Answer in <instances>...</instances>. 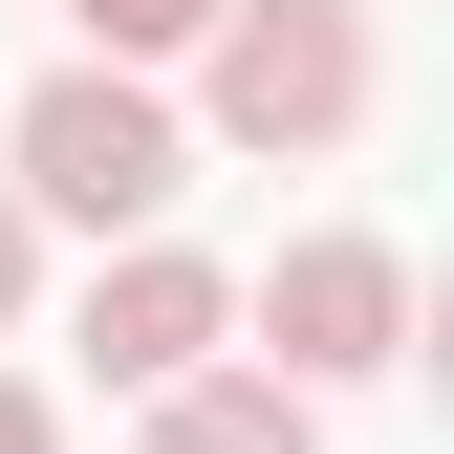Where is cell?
<instances>
[{
    "instance_id": "cell-2",
    "label": "cell",
    "mask_w": 454,
    "mask_h": 454,
    "mask_svg": "<svg viewBox=\"0 0 454 454\" xmlns=\"http://www.w3.org/2000/svg\"><path fill=\"white\" fill-rule=\"evenodd\" d=\"M216 152H347L368 130V0H216Z\"/></svg>"
},
{
    "instance_id": "cell-4",
    "label": "cell",
    "mask_w": 454,
    "mask_h": 454,
    "mask_svg": "<svg viewBox=\"0 0 454 454\" xmlns=\"http://www.w3.org/2000/svg\"><path fill=\"white\" fill-rule=\"evenodd\" d=\"M216 325H239V281H216V260H174V239H130V260L87 281V368H108V389L216 368Z\"/></svg>"
},
{
    "instance_id": "cell-3",
    "label": "cell",
    "mask_w": 454,
    "mask_h": 454,
    "mask_svg": "<svg viewBox=\"0 0 454 454\" xmlns=\"http://www.w3.org/2000/svg\"><path fill=\"white\" fill-rule=\"evenodd\" d=\"M260 368H281V389L411 368V260H389V239H281V260H260Z\"/></svg>"
},
{
    "instance_id": "cell-5",
    "label": "cell",
    "mask_w": 454,
    "mask_h": 454,
    "mask_svg": "<svg viewBox=\"0 0 454 454\" xmlns=\"http://www.w3.org/2000/svg\"><path fill=\"white\" fill-rule=\"evenodd\" d=\"M152 454H325V389H281V368H174V389H152Z\"/></svg>"
},
{
    "instance_id": "cell-8",
    "label": "cell",
    "mask_w": 454,
    "mask_h": 454,
    "mask_svg": "<svg viewBox=\"0 0 454 454\" xmlns=\"http://www.w3.org/2000/svg\"><path fill=\"white\" fill-rule=\"evenodd\" d=\"M0 325H22V195H0Z\"/></svg>"
},
{
    "instance_id": "cell-6",
    "label": "cell",
    "mask_w": 454,
    "mask_h": 454,
    "mask_svg": "<svg viewBox=\"0 0 454 454\" xmlns=\"http://www.w3.org/2000/svg\"><path fill=\"white\" fill-rule=\"evenodd\" d=\"M66 22H87V66H174V43L216 22V0H66Z\"/></svg>"
},
{
    "instance_id": "cell-7",
    "label": "cell",
    "mask_w": 454,
    "mask_h": 454,
    "mask_svg": "<svg viewBox=\"0 0 454 454\" xmlns=\"http://www.w3.org/2000/svg\"><path fill=\"white\" fill-rule=\"evenodd\" d=\"M0 454H66V433H43V389H0Z\"/></svg>"
},
{
    "instance_id": "cell-1",
    "label": "cell",
    "mask_w": 454,
    "mask_h": 454,
    "mask_svg": "<svg viewBox=\"0 0 454 454\" xmlns=\"http://www.w3.org/2000/svg\"><path fill=\"white\" fill-rule=\"evenodd\" d=\"M174 174H195V130L152 108V66H43L22 87V216H87V239H152L174 216Z\"/></svg>"
}]
</instances>
